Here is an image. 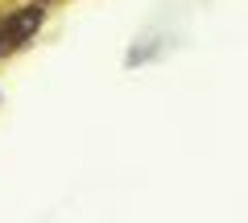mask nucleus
Instances as JSON below:
<instances>
[{
    "label": "nucleus",
    "instance_id": "f03ea898",
    "mask_svg": "<svg viewBox=\"0 0 248 223\" xmlns=\"http://www.w3.org/2000/svg\"><path fill=\"white\" fill-rule=\"evenodd\" d=\"M0 50H4V37H0Z\"/></svg>",
    "mask_w": 248,
    "mask_h": 223
},
{
    "label": "nucleus",
    "instance_id": "f257e3e1",
    "mask_svg": "<svg viewBox=\"0 0 248 223\" xmlns=\"http://www.w3.org/2000/svg\"><path fill=\"white\" fill-rule=\"evenodd\" d=\"M37 25H42V9H21V17L9 21V29H13L17 37H25L29 29H37Z\"/></svg>",
    "mask_w": 248,
    "mask_h": 223
}]
</instances>
